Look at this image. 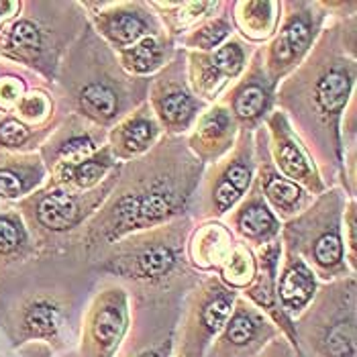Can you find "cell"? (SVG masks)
<instances>
[{"mask_svg": "<svg viewBox=\"0 0 357 357\" xmlns=\"http://www.w3.org/2000/svg\"><path fill=\"white\" fill-rule=\"evenodd\" d=\"M86 23L80 0H23L19 17L0 31V59L54 84Z\"/></svg>", "mask_w": 357, "mask_h": 357, "instance_id": "cell-6", "label": "cell"}, {"mask_svg": "<svg viewBox=\"0 0 357 357\" xmlns=\"http://www.w3.org/2000/svg\"><path fill=\"white\" fill-rule=\"evenodd\" d=\"M239 135V127L222 102L208 105L196 119L192 129L184 135L186 147L202 165H211L225 158Z\"/></svg>", "mask_w": 357, "mask_h": 357, "instance_id": "cell-24", "label": "cell"}, {"mask_svg": "<svg viewBox=\"0 0 357 357\" xmlns=\"http://www.w3.org/2000/svg\"><path fill=\"white\" fill-rule=\"evenodd\" d=\"M301 354L357 357V278L319 284L310 306L294 321Z\"/></svg>", "mask_w": 357, "mask_h": 357, "instance_id": "cell-9", "label": "cell"}, {"mask_svg": "<svg viewBox=\"0 0 357 357\" xmlns=\"http://www.w3.org/2000/svg\"><path fill=\"white\" fill-rule=\"evenodd\" d=\"M119 165L121 164H116L112 160L109 147L105 145L88 158L74 160V162H61L52 167L50 180L59 186L78 190V192H88V190H94L96 186H100Z\"/></svg>", "mask_w": 357, "mask_h": 357, "instance_id": "cell-31", "label": "cell"}, {"mask_svg": "<svg viewBox=\"0 0 357 357\" xmlns=\"http://www.w3.org/2000/svg\"><path fill=\"white\" fill-rule=\"evenodd\" d=\"M266 131H268V149H270V158L278 167V172L288 178L290 182L298 184L310 196H321L327 190V186L323 184L317 165L312 162V158L308 155V151L304 149L301 139L296 137V133L292 131L286 114L282 110L275 109L264 123Z\"/></svg>", "mask_w": 357, "mask_h": 357, "instance_id": "cell-20", "label": "cell"}, {"mask_svg": "<svg viewBox=\"0 0 357 357\" xmlns=\"http://www.w3.org/2000/svg\"><path fill=\"white\" fill-rule=\"evenodd\" d=\"M39 80V76H35L25 68L0 59V114L13 112L19 100L27 94L29 88Z\"/></svg>", "mask_w": 357, "mask_h": 357, "instance_id": "cell-37", "label": "cell"}, {"mask_svg": "<svg viewBox=\"0 0 357 357\" xmlns=\"http://www.w3.org/2000/svg\"><path fill=\"white\" fill-rule=\"evenodd\" d=\"M347 194L339 186L327 188L298 217L282 222V248L296 253L321 284L354 275L345 261L343 211Z\"/></svg>", "mask_w": 357, "mask_h": 357, "instance_id": "cell-8", "label": "cell"}, {"mask_svg": "<svg viewBox=\"0 0 357 357\" xmlns=\"http://www.w3.org/2000/svg\"><path fill=\"white\" fill-rule=\"evenodd\" d=\"M280 19L282 0H231L235 35L253 47H261L274 37Z\"/></svg>", "mask_w": 357, "mask_h": 357, "instance_id": "cell-30", "label": "cell"}, {"mask_svg": "<svg viewBox=\"0 0 357 357\" xmlns=\"http://www.w3.org/2000/svg\"><path fill=\"white\" fill-rule=\"evenodd\" d=\"M255 180V145L251 131H239L233 149L219 162L204 165L188 211L194 222L222 220L249 192Z\"/></svg>", "mask_w": 357, "mask_h": 357, "instance_id": "cell-10", "label": "cell"}, {"mask_svg": "<svg viewBox=\"0 0 357 357\" xmlns=\"http://www.w3.org/2000/svg\"><path fill=\"white\" fill-rule=\"evenodd\" d=\"M178 45L167 35L145 37L116 54L121 68L135 78H151L176 55Z\"/></svg>", "mask_w": 357, "mask_h": 357, "instance_id": "cell-33", "label": "cell"}, {"mask_svg": "<svg viewBox=\"0 0 357 357\" xmlns=\"http://www.w3.org/2000/svg\"><path fill=\"white\" fill-rule=\"evenodd\" d=\"M356 84L357 15H331L310 54L275 88V109L286 114L327 188L345 184L341 119Z\"/></svg>", "mask_w": 357, "mask_h": 357, "instance_id": "cell-1", "label": "cell"}, {"mask_svg": "<svg viewBox=\"0 0 357 357\" xmlns=\"http://www.w3.org/2000/svg\"><path fill=\"white\" fill-rule=\"evenodd\" d=\"M278 337L282 335L274 323L239 294L229 321L202 357H257Z\"/></svg>", "mask_w": 357, "mask_h": 357, "instance_id": "cell-18", "label": "cell"}, {"mask_svg": "<svg viewBox=\"0 0 357 357\" xmlns=\"http://www.w3.org/2000/svg\"><path fill=\"white\" fill-rule=\"evenodd\" d=\"M222 222L231 229V233L239 241H243L255 251L280 239V233H282V220L278 219L272 213V208L268 206L257 180H253L249 192L222 219Z\"/></svg>", "mask_w": 357, "mask_h": 357, "instance_id": "cell-25", "label": "cell"}, {"mask_svg": "<svg viewBox=\"0 0 357 357\" xmlns=\"http://www.w3.org/2000/svg\"><path fill=\"white\" fill-rule=\"evenodd\" d=\"M35 255V243L15 204H0V272L21 266Z\"/></svg>", "mask_w": 357, "mask_h": 357, "instance_id": "cell-34", "label": "cell"}, {"mask_svg": "<svg viewBox=\"0 0 357 357\" xmlns=\"http://www.w3.org/2000/svg\"><path fill=\"white\" fill-rule=\"evenodd\" d=\"M190 217L127 235L107 248L92 264L98 278L121 282L133 301H184L202 274L186 261Z\"/></svg>", "mask_w": 357, "mask_h": 357, "instance_id": "cell-4", "label": "cell"}, {"mask_svg": "<svg viewBox=\"0 0 357 357\" xmlns=\"http://www.w3.org/2000/svg\"><path fill=\"white\" fill-rule=\"evenodd\" d=\"M121 165L94 190L78 192L47 178L41 188L15 202V208L23 217L35 243L37 255H59L72 249L84 225L107 200L119 178Z\"/></svg>", "mask_w": 357, "mask_h": 357, "instance_id": "cell-7", "label": "cell"}, {"mask_svg": "<svg viewBox=\"0 0 357 357\" xmlns=\"http://www.w3.org/2000/svg\"><path fill=\"white\" fill-rule=\"evenodd\" d=\"M280 259H282V239H275L270 245L257 249V274L253 278V282L241 292V296L253 304L257 310H261L278 327L280 335L288 341V345L296 354H301L294 323L284 314L278 301V292H275Z\"/></svg>", "mask_w": 357, "mask_h": 357, "instance_id": "cell-22", "label": "cell"}, {"mask_svg": "<svg viewBox=\"0 0 357 357\" xmlns=\"http://www.w3.org/2000/svg\"><path fill=\"white\" fill-rule=\"evenodd\" d=\"M294 357H312V356H306V354H296Z\"/></svg>", "mask_w": 357, "mask_h": 357, "instance_id": "cell-41", "label": "cell"}, {"mask_svg": "<svg viewBox=\"0 0 357 357\" xmlns=\"http://www.w3.org/2000/svg\"><path fill=\"white\" fill-rule=\"evenodd\" d=\"M129 325V290L116 280L98 278L82 317L78 345L63 357H116Z\"/></svg>", "mask_w": 357, "mask_h": 357, "instance_id": "cell-13", "label": "cell"}, {"mask_svg": "<svg viewBox=\"0 0 357 357\" xmlns=\"http://www.w3.org/2000/svg\"><path fill=\"white\" fill-rule=\"evenodd\" d=\"M52 86L66 112L80 114L109 131L147 102L149 78L129 76L116 54L86 23L63 55Z\"/></svg>", "mask_w": 357, "mask_h": 357, "instance_id": "cell-5", "label": "cell"}, {"mask_svg": "<svg viewBox=\"0 0 357 357\" xmlns=\"http://www.w3.org/2000/svg\"><path fill=\"white\" fill-rule=\"evenodd\" d=\"M147 105L158 119L164 135L184 137L208 105L196 98L186 78V52L178 47L176 55L149 78Z\"/></svg>", "mask_w": 357, "mask_h": 357, "instance_id": "cell-14", "label": "cell"}, {"mask_svg": "<svg viewBox=\"0 0 357 357\" xmlns=\"http://www.w3.org/2000/svg\"><path fill=\"white\" fill-rule=\"evenodd\" d=\"M23 0H0V31L19 17Z\"/></svg>", "mask_w": 357, "mask_h": 357, "instance_id": "cell-39", "label": "cell"}, {"mask_svg": "<svg viewBox=\"0 0 357 357\" xmlns=\"http://www.w3.org/2000/svg\"><path fill=\"white\" fill-rule=\"evenodd\" d=\"M107 129L86 121L80 114L66 112L61 123L37 153L50 174V169L61 162H74L96 153L107 145Z\"/></svg>", "mask_w": 357, "mask_h": 357, "instance_id": "cell-23", "label": "cell"}, {"mask_svg": "<svg viewBox=\"0 0 357 357\" xmlns=\"http://www.w3.org/2000/svg\"><path fill=\"white\" fill-rule=\"evenodd\" d=\"M88 25L114 54L145 37L165 35L149 0H80Z\"/></svg>", "mask_w": 357, "mask_h": 357, "instance_id": "cell-15", "label": "cell"}, {"mask_svg": "<svg viewBox=\"0 0 357 357\" xmlns=\"http://www.w3.org/2000/svg\"><path fill=\"white\" fill-rule=\"evenodd\" d=\"M275 88L278 86L270 80L264 68L261 47H257L243 76L222 94L219 102L229 109L239 131L243 129L255 133L275 110Z\"/></svg>", "mask_w": 357, "mask_h": 357, "instance_id": "cell-19", "label": "cell"}, {"mask_svg": "<svg viewBox=\"0 0 357 357\" xmlns=\"http://www.w3.org/2000/svg\"><path fill=\"white\" fill-rule=\"evenodd\" d=\"M329 19L323 0H282L280 25L261 45L264 68L275 86L303 63Z\"/></svg>", "mask_w": 357, "mask_h": 357, "instance_id": "cell-11", "label": "cell"}, {"mask_svg": "<svg viewBox=\"0 0 357 357\" xmlns=\"http://www.w3.org/2000/svg\"><path fill=\"white\" fill-rule=\"evenodd\" d=\"M255 274H257V251L245 245L243 241H239L233 249V253L229 255V259L222 264V268L215 275L227 288L241 294L253 282Z\"/></svg>", "mask_w": 357, "mask_h": 357, "instance_id": "cell-36", "label": "cell"}, {"mask_svg": "<svg viewBox=\"0 0 357 357\" xmlns=\"http://www.w3.org/2000/svg\"><path fill=\"white\" fill-rule=\"evenodd\" d=\"M237 292L215 274L200 275L186 294L174 335V356L202 357L231 317Z\"/></svg>", "mask_w": 357, "mask_h": 357, "instance_id": "cell-12", "label": "cell"}, {"mask_svg": "<svg viewBox=\"0 0 357 357\" xmlns=\"http://www.w3.org/2000/svg\"><path fill=\"white\" fill-rule=\"evenodd\" d=\"M165 35L178 41L204 19L213 17L222 0H149Z\"/></svg>", "mask_w": 357, "mask_h": 357, "instance_id": "cell-32", "label": "cell"}, {"mask_svg": "<svg viewBox=\"0 0 357 357\" xmlns=\"http://www.w3.org/2000/svg\"><path fill=\"white\" fill-rule=\"evenodd\" d=\"M319 280L303 259L282 248V259L275 278V292L284 314L294 323L317 296Z\"/></svg>", "mask_w": 357, "mask_h": 357, "instance_id": "cell-28", "label": "cell"}, {"mask_svg": "<svg viewBox=\"0 0 357 357\" xmlns=\"http://www.w3.org/2000/svg\"><path fill=\"white\" fill-rule=\"evenodd\" d=\"M255 50L239 35H233L215 52H186V78L194 96L206 105L219 102L222 94L243 76Z\"/></svg>", "mask_w": 357, "mask_h": 357, "instance_id": "cell-16", "label": "cell"}, {"mask_svg": "<svg viewBox=\"0 0 357 357\" xmlns=\"http://www.w3.org/2000/svg\"><path fill=\"white\" fill-rule=\"evenodd\" d=\"M343 245L347 268L357 275V198H349L343 211Z\"/></svg>", "mask_w": 357, "mask_h": 357, "instance_id": "cell-38", "label": "cell"}, {"mask_svg": "<svg viewBox=\"0 0 357 357\" xmlns=\"http://www.w3.org/2000/svg\"><path fill=\"white\" fill-rule=\"evenodd\" d=\"M98 275L74 251L35 255L0 272V335L15 357H63L76 349Z\"/></svg>", "mask_w": 357, "mask_h": 357, "instance_id": "cell-2", "label": "cell"}, {"mask_svg": "<svg viewBox=\"0 0 357 357\" xmlns=\"http://www.w3.org/2000/svg\"><path fill=\"white\" fill-rule=\"evenodd\" d=\"M50 174L39 153H10L0 149V202L15 204L47 182Z\"/></svg>", "mask_w": 357, "mask_h": 357, "instance_id": "cell-29", "label": "cell"}, {"mask_svg": "<svg viewBox=\"0 0 357 357\" xmlns=\"http://www.w3.org/2000/svg\"><path fill=\"white\" fill-rule=\"evenodd\" d=\"M204 165L184 137H164L143 158L121 165L102 206L78 233L70 251L92 264L119 239L188 217Z\"/></svg>", "mask_w": 357, "mask_h": 357, "instance_id": "cell-3", "label": "cell"}, {"mask_svg": "<svg viewBox=\"0 0 357 357\" xmlns=\"http://www.w3.org/2000/svg\"><path fill=\"white\" fill-rule=\"evenodd\" d=\"M233 35H235V29H233V21H231V0H222L220 8L213 17L204 19L202 23L190 29L186 35H182L176 41V45L184 52L208 54V52H215L217 47H220Z\"/></svg>", "mask_w": 357, "mask_h": 357, "instance_id": "cell-35", "label": "cell"}, {"mask_svg": "<svg viewBox=\"0 0 357 357\" xmlns=\"http://www.w3.org/2000/svg\"><path fill=\"white\" fill-rule=\"evenodd\" d=\"M164 131L147 102L121 119L107 133V147L116 164H127L149 153Z\"/></svg>", "mask_w": 357, "mask_h": 357, "instance_id": "cell-26", "label": "cell"}, {"mask_svg": "<svg viewBox=\"0 0 357 357\" xmlns=\"http://www.w3.org/2000/svg\"><path fill=\"white\" fill-rule=\"evenodd\" d=\"M253 145H255V180L268 206L282 222L298 217L312 204L314 196H310L298 184L290 182L278 172V167L270 158L266 127H259L253 133Z\"/></svg>", "mask_w": 357, "mask_h": 357, "instance_id": "cell-21", "label": "cell"}, {"mask_svg": "<svg viewBox=\"0 0 357 357\" xmlns=\"http://www.w3.org/2000/svg\"><path fill=\"white\" fill-rule=\"evenodd\" d=\"M174 357H178V356H174Z\"/></svg>", "mask_w": 357, "mask_h": 357, "instance_id": "cell-42", "label": "cell"}, {"mask_svg": "<svg viewBox=\"0 0 357 357\" xmlns=\"http://www.w3.org/2000/svg\"><path fill=\"white\" fill-rule=\"evenodd\" d=\"M239 239L222 220L194 222L186 239V261L196 274H217Z\"/></svg>", "mask_w": 357, "mask_h": 357, "instance_id": "cell-27", "label": "cell"}, {"mask_svg": "<svg viewBox=\"0 0 357 357\" xmlns=\"http://www.w3.org/2000/svg\"><path fill=\"white\" fill-rule=\"evenodd\" d=\"M0 204H2V202H0Z\"/></svg>", "mask_w": 357, "mask_h": 357, "instance_id": "cell-43", "label": "cell"}, {"mask_svg": "<svg viewBox=\"0 0 357 357\" xmlns=\"http://www.w3.org/2000/svg\"><path fill=\"white\" fill-rule=\"evenodd\" d=\"M182 303L131 298V325L116 357H174Z\"/></svg>", "mask_w": 357, "mask_h": 357, "instance_id": "cell-17", "label": "cell"}, {"mask_svg": "<svg viewBox=\"0 0 357 357\" xmlns=\"http://www.w3.org/2000/svg\"><path fill=\"white\" fill-rule=\"evenodd\" d=\"M296 351L288 345V341L284 337H278L275 341H272L261 354L257 357H294Z\"/></svg>", "mask_w": 357, "mask_h": 357, "instance_id": "cell-40", "label": "cell"}]
</instances>
